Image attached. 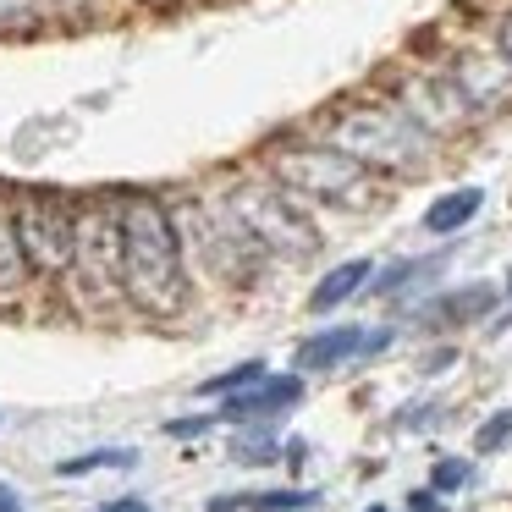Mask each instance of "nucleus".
I'll return each mask as SVG.
<instances>
[{"label":"nucleus","mask_w":512,"mask_h":512,"mask_svg":"<svg viewBox=\"0 0 512 512\" xmlns=\"http://www.w3.org/2000/svg\"><path fill=\"white\" fill-rule=\"evenodd\" d=\"M12 215L39 287H61L78 248V199L61 188H12Z\"/></svg>","instance_id":"obj_7"},{"label":"nucleus","mask_w":512,"mask_h":512,"mask_svg":"<svg viewBox=\"0 0 512 512\" xmlns=\"http://www.w3.org/2000/svg\"><path fill=\"white\" fill-rule=\"evenodd\" d=\"M375 89L408 116L419 133H430L441 149L463 144L468 133L479 127V116L468 111V100L457 94V83L446 78V67L435 56H408V61H391V67L375 72Z\"/></svg>","instance_id":"obj_6"},{"label":"nucleus","mask_w":512,"mask_h":512,"mask_svg":"<svg viewBox=\"0 0 512 512\" xmlns=\"http://www.w3.org/2000/svg\"><path fill=\"white\" fill-rule=\"evenodd\" d=\"M298 402H303V375L292 369V375L254 380V386L237 391V397H221L215 419L221 424H259V419H281V413H292Z\"/></svg>","instance_id":"obj_11"},{"label":"nucleus","mask_w":512,"mask_h":512,"mask_svg":"<svg viewBox=\"0 0 512 512\" xmlns=\"http://www.w3.org/2000/svg\"><path fill=\"white\" fill-rule=\"evenodd\" d=\"M215 424H221L215 413H188V419H166V435L171 441H199L204 430H215Z\"/></svg>","instance_id":"obj_24"},{"label":"nucleus","mask_w":512,"mask_h":512,"mask_svg":"<svg viewBox=\"0 0 512 512\" xmlns=\"http://www.w3.org/2000/svg\"><path fill=\"white\" fill-rule=\"evenodd\" d=\"M50 23V0H0V34H28Z\"/></svg>","instance_id":"obj_20"},{"label":"nucleus","mask_w":512,"mask_h":512,"mask_svg":"<svg viewBox=\"0 0 512 512\" xmlns=\"http://www.w3.org/2000/svg\"><path fill=\"white\" fill-rule=\"evenodd\" d=\"M221 199L232 204V215L254 232V243L265 248L270 259H309L320 248V232H314V210L287 193L270 171H254V166H226L215 177Z\"/></svg>","instance_id":"obj_4"},{"label":"nucleus","mask_w":512,"mask_h":512,"mask_svg":"<svg viewBox=\"0 0 512 512\" xmlns=\"http://www.w3.org/2000/svg\"><path fill=\"white\" fill-rule=\"evenodd\" d=\"M435 61L446 67V78L457 83V94L468 100V111L479 122L512 111V61L496 45V34H463V39H441Z\"/></svg>","instance_id":"obj_8"},{"label":"nucleus","mask_w":512,"mask_h":512,"mask_svg":"<svg viewBox=\"0 0 512 512\" xmlns=\"http://www.w3.org/2000/svg\"><path fill=\"white\" fill-rule=\"evenodd\" d=\"M320 507V490H248V512H314Z\"/></svg>","instance_id":"obj_19"},{"label":"nucleus","mask_w":512,"mask_h":512,"mask_svg":"<svg viewBox=\"0 0 512 512\" xmlns=\"http://www.w3.org/2000/svg\"><path fill=\"white\" fill-rule=\"evenodd\" d=\"M0 512H28V507H23V496H17V490L6 485V479H0Z\"/></svg>","instance_id":"obj_29"},{"label":"nucleus","mask_w":512,"mask_h":512,"mask_svg":"<svg viewBox=\"0 0 512 512\" xmlns=\"http://www.w3.org/2000/svg\"><path fill=\"white\" fill-rule=\"evenodd\" d=\"M67 298L78 314H116L127 309L122 276V193H89L78 199V248L67 270Z\"/></svg>","instance_id":"obj_5"},{"label":"nucleus","mask_w":512,"mask_h":512,"mask_svg":"<svg viewBox=\"0 0 512 512\" xmlns=\"http://www.w3.org/2000/svg\"><path fill=\"white\" fill-rule=\"evenodd\" d=\"M111 507H116V512H149V501H138V496H116Z\"/></svg>","instance_id":"obj_31"},{"label":"nucleus","mask_w":512,"mask_h":512,"mask_svg":"<svg viewBox=\"0 0 512 512\" xmlns=\"http://www.w3.org/2000/svg\"><path fill=\"white\" fill-rule=\"evenodd\" d=\"M111 0H50V17L56 23H89V17H105Z\"/></svg>","instance_id":"obj_23"},{"label":"nucleus","mask_w":512,"mask_h":512,"mask_svg":"<svg viewBox=\"0 0 512 512\" xmlns=\"http://www.w3.org/2000/svg\"><path fill=\"white\" fill-rule=\"evenodd\" d=\"M452 265V248H441V254H413V259H397V265L375 270V281H369V298H413L419 287H430L441 270Z\"/></svg>","instance_id":"obj_14"},{"label":"nucleus","mask_w":512,"mask_h":512,"mask_svg":"<svg viewBox=\"0 0 512 512\" xmlns=\"http://www.w3.org/2000/svg\"><path fill=\"white\" fill-rule=\"evenodd\" d=\"M496 331H512V309H507V314H501V320H496Z\"/></svg>","instance_id":"obj_32"},{"label":"nucleus","mask_w":512,"mask_h":512,"mask_svg":"<svg viewBox=\"0 0 512 512\" xmlns=\"http://www.w3.org/2000/svg\"><path fill=\"white\" fill-rule=\"evenodd\" d=\"M452 364H457V347H452V342H441L435 353H424V364H419V369H424V375H441V369H452Z\"/></svg>","instance_id":"obj_26"},{"label":"nucleus","mask_w":512,"mask_h":512,"mask_svg":"<svg viewBox=\"0 0 512 512\" xmlns=\"http://www.w3.org/2000/svg\"><path fill=\"white\" fill-rule=\"evenodd\" d=\"M138 6H160V0H138Z\"/></svg>","instance_id":"obj_35"},{"label":"nucleus","mask_w":512,"mask_h":512,"mask_svg":"<svg viewBox=\"0 0 512 512\" xmlns=\"http://www.w3.org/2000/svg\"><path fill=\"white\" fill-rule=\"evenodd\" d=\"M204 512H248V490H237V496H210Z\"/></svg>","instance_id":"obj_28"},{"label":"nucleus","mask_w":512,"mask_h":512,"mask_svg":"<svg viewBox=\"0 0 512 512\" xmlns=\"http://www.w3.org/2000/svg\"><path fill=\"white\" fill-rule=\"evenodd\" d=\"M485 210V188L479 182H463V188H446L441 199L424 210V232L430 237H457L474 226V215Z\"/></svg>","instance_id":"obj_15"},{"label":"nucleus","mask_w":512,"mask_h":512,"mask_svg":"<svg viewBox=\"0 0 512 512\" xmlns=\"http://www.w3.org/2000/svg\"><path fill=\"white\" fill-rule=\"evenodd\" d=\"M34 292H39V276L23 254V237H17L12 193H0V309H23Z\"/></svg>","instance_id":"obj_12"},{"label":"nucleus","mask_w":512,"mask_h":512,"mask_svg":"<svg viewBox=\"0 0 512 512\" xmlns=\"http://www.w3.org/2000/svg\"><path fill=\"white\" fill-rule=\"evenodd\" d=\"M507 446H512V408H496L474 430V452L479 457H496V452H507Z\"/></svg>","instance_id":"obj_21"},{"label":"nucleus","mask_w":512,"mask_h":512,"mask_svg":"<svg viewBox=\"0 0 512 512\" xmlns=\"http://www.w3.org/2000/svg\"><path fill=\"white\" fill-rule=\"evenodd\" d=\"M369 281H375V259H342V265H331L309 287V314H336L358 292H369Z\"/></svg>","instance_id":"obj_13"},{"label":"nucleus","mask_w":512,"mask_h":512,"mask_svg":"<svg viewBox=\"0 0 512 512\" xmlns=\"http://www.w3.org/2000/svg\"><path fill=\"white\" fill-rule=\"evenodd\" d=\"M501 292H507V298H512V276H507V281H501Z\"/></svg>","instance_id":"obj_33"},{"label":"nucleus","mask_w":512,"mask_h":512,"mask_svg":"<svg viewBox=\"0 0 512 512\" xmlns=\"http://www.w3.org/2000/svg\"><path fill=\"white\" fill-rule=\"evenodd\" d=\"M474 479V463L468 457H435V468H430V490H441V496H457V490Z\"/></svg>","instance_id":"obj_22"},{"label":"nucleus","mask_w":512,"mask_h":512,"mask_svg":"<svg viewBox=\"0 0 512 512\" xmlns=\"http://www.w3.org/2000/svg\"><path fill=\"white\" fill-rule=\"evenodd\" d=\"M122 276H127V309L149 320H171L188 303L193 281L182 265L177 215L160 193H122Z\"/></svg>","instance_id":"obj_2"},{"label":"nucleus","mask_w":512,"mask_h":512,"mask_svg":"<svg viewBox=\"0 0 512 512\" xmlns=\"http://www.w3.org/2000/svg\"><path fill=\"white\" fill-rule=\"evenodd\" d=\"M265 375H270V369H265V358H243V364H232V369H221V375L199 380V397H210V402L237 397V391H248L254 380H265Z\"/></svg>","instance_id":"obj_18"},{"label":"nucleus","mask_w":512,"mask_h":512,"mask_svg":"<svg viewBox=\"0 0 512 512\" xmlns=\"http://www.w3.org/2000/svg\"><path fill=\"white\" fill-rule=\"evenodd\" d=\"M490 34H496V45L507 50V61H512V0L496 12V23H490Z\"/></svg>","instance_id":"obj_27"},{"label":"nucleus","mask_w":512,"mask_h":512,"mask_svg":"<svg viewBox=\"0 0 512 512\" xmlns=\"http://www.w3.org/2000/svg\"><path fill=\"white\" fill-rule=\"evenodd\" d=\"M105 512H116V507H105Z\"/></svg>","instance_id":"obj_36"},{"label":"nucleus","mask_w":512,"mask_h":512,"mask_svg":"<svg viewBox=\"0 0 512 512\" xmlns=\"http://www.w3.org/2000/svg\"><path fill=\"white\" fill-rule=\"evenodd\" d=\"M364 512H386V507H380V501H375V507H364Z\"/></svg>","instance_id":"obj_34"},{"label":"nucleus","mask_w":512,"mask_h":512,"mask_svg":"<svg viewBox=\"0 0 512 512\" xmlns=\"http://www.w3.org/2000/svg\"><path fill=\"white\" fill-rule=\"evenodd\" d=\"M309 133H320L325 144L347 149L358 166H369L375 177H386V182L424 177V171L441 160V144H435L430 133H419V127H413L408 116H402L397 105L375 89V83L358 89V94L331 100L309 122Z\"/></svg>","instance_id":"obj_1"},{"label":"nucleus","mask_w":512,"mask_h":512,"mask_svg":"<svg viewBox=\"0 0 512 512\" xmlns=\"http://www.w3.org/2000/svg\"><path fill=\"white\" fill-rule=\"evenodd\" d=\"M397 342V325H325L309 342L298 347V375H325V369L358 364V358H375Z\"/></svg>","instance_id":"obj_9"},{"label":"nucleus","mask_w":512,"mask_h":512,"mask_svg":"<svg viewBox=\"0 0 512 512\" xmlns=\"http://www.w3.org/2000/svg\"><path fill=\"white\" fill-rule=\"evenodd\" d=\"M303 457H309V441H287V463L303 468Z\"/></svg>","instance_id":"obj_30"},{"label":"nucleus","mask_w":512,"mask_h":512,"mask_svg":"<svg viewBox=\"0 0 512 512\" xmlns=\"http://www.w3.org/2000/svg\"><path fill=\"white\" fill-rule=\"evenodd\" d=\"M501 298H507V292H501L496 281H468V287H452V292H435V298H424L419 309H413V320H419L424 331H457V325L490 320Z\"/></svg>","instance_id":"obj_10"},{"label":"nucleus","mask_w":512,"mask_h":512,"mask_svg":"<svg viewBox=\"0 0 512 512\" xmlns=\"http://www.w3.org/2000/svg\"><path fill=\"white\" fill-rule=\"evenodd\" d=\"M408 512H452V507H446V496H441V490H430V485H424V490H408Z\"/></svg>","instance_id":"obj_25"},{"label":"nucleus","mask_w":512,"mask_h":512,"mask_svg":"<svg viewBox=\"0 0 512 512\" xmlns=\"http://www.w3.org/2000/svg\"><path fill=\"white\" fill-rule=\"evenodd\" d=\"M265 171L281 182L287 193H298L309 210H336V215H358L369 204H380L386 177H375L369 166H358L347 149L325 144L320 133H281L259 149Z\"/></svg>","instance_id":"obj_3"},{"label":"nucleus","mask_w":512,"mask_h":512,"mask_svg":"<svg viewBox=\"0 0 512 512\" xmlns=\"http://www.w3.org/2000/svg\"><path fill=\"white\" fill-rule=\"evenodd\" d=\"M226 452H232V463H243V468H270V463L287 457V446H281V435H276V419H259V424H243Z\"/></svg>","instance_id":"obj_16"},{"label":"nucleus","mask_w":512,"mask_h":512,"mask_svg":"<svg viewBox=\"0 0 512 512\" xmlns=\"http://www.w3.org/2000/svg\"><path fill=\"white\" fill-rule=\"evenodd\" d=\"M100 468H138V452H133V446H94V452L61 457L56 474L61 479H78V474H100Z\"/></svg>","instance_id":"obj_17"}]
</instances>
